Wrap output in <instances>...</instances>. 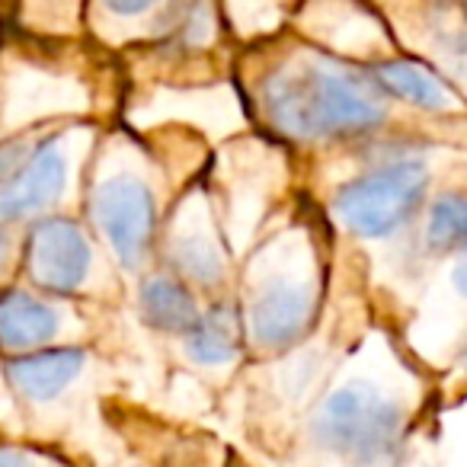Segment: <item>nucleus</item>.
<instances>
[{
	"label": "nucleus",
	"mask_w": 467,
	"mask_h": 467,
	"mask_svg": "<svg viewBox=\"0 0 467 467\" xmlns=\"http://www.w3.org/2000/svg\"><path fill=\"white\" fill-rule=\"evenodd\" d=\"M254 93L263 125L295 144L368 138L388 129L397 103L368 67L330 52L285 55Z\"/></svg>",
	"instance_id": "f257e3e1"
},
{
	"label": "nucleus",
	"mask_w": 467,
	"mask_h": 467,
	"mask_svg": "<svg viewBox=\"0 0 467 467\" xmlns=\"http://www.w3.org/2000/svg\"><path fill=\"white\" fill-rule=\"evenodd\" d=\"M311 445L339 467H407L410 413L375 381L352 378L311 410Z\"/></svg>",
	"instance_id": "f03ea898"
},
{
	"label": "nucleus",
	"mask_w": 467,
	"mask_h": 467,
	"mask_svg": "<svg viewBox=\"0 0 467 467\" xmlns=\"http://www.w3.org/2000/svg\"><path fill=\"white\" fill-rule=\"evenodd\" d=\"M432 161L422 150H390L365 163L333 192V218L358 241H390L422 214Z\"/></svg>",
	"instance_id": "7ed1b4c3"
},
{
	"label": "nucleus",
	"mask_w": 467,
	"mask_h": 467,
	"mask_svg": "<svg viewBox=\"0 0 467 467\" xmlns=\"http://www.w3.org/2000/svg\"><path fill=\"white\" fill-rule=\"evenodd\" d=\"M71 131H20L0 144V227L39 221L71 186Z\"/></svg>",
	"instance_id": "20e7f679"
},
{
	"label": "nucleus",
	"mask_w": 467,
	"mask_h": 467,
	"mask_svg": "<svg viewBox=\"0 0 467 467\" xmlns=\"http://www.w3.org/2000/svg\"><path fill=\"white\" fill-rule=\"evenodd\" d=\"M87 214L99 241L129 273L148 266L161 244V208L148 176L129 163H109L90 182Z\"/></svg>",
	"instance_id": "39448f33"
},
{
	"label": "nucleus",
	"mask_w": 467,
	"mask_h": 467,
	"mask_svg": "<svg viewBox=\"0 0 467 467\" xmlns=\"http://www.w3.org/2000/svg\"><path fill=\"white\" fill-rule=\"evenodd\" d=\"M244 343L260 356H282L311 337L320 311V285L295 263L263 266V275L237 301Z\"/></svg>",
	"instance_id": "423d86ee"
},
{
	"label": "nucleus",
	"mask_w": 467,
	"mask_h": 467,
	"mask_svg": "<svg viewBox=\"0 0 467 467\" xmlns=\"http://www.w3.org/2000/svg\"><path fill=\"white\" fill-rule=\"evenodd\" d=\"M20 266L29 288L55 298H74L97 282L99 250L80 221L46 214L29 224Z\"/></svg>",
	"instance_id": "0eeeda50"
},
{
	"label": "nucleus",
	"mask_w": 467,
	"mask_h": 467,
	"mask_svg": "<svg viewBox=\"0 0 467 467\" xmlns=\"http://www.w3.org/2000/svg\"><path fill=\"white\" fill-rule=\"evenodd\" d=\"M161 244L167 256L163 269L186 279L195 292H221L231 279V256L224 241L202 212H182L180 227L161 234Z\"/></svg>",
	"instance_id": "6e6552de"
},
{
	"label": "nucleus",
	"mask_w": 467,
	"mask_h": 467,
	"mask_svg": "<svg viewBox=\"0 0 467 467\" xmlns=\"http://www.w3.org/2000/svg\"><path fill=\"white\" fill-rule=\"evenodd\" d=\"M84 368L87 349L80 346H46L4 358V378L26 407H46L65 397L71 384L84 375Z\"/></svg>",
	"instance_id": "1a4fd4ad"
},
{
	"label": "nucleus",
	"mask_w": 467,
	"mask_h": 467,
	"mask_svg": "<svg viewBox=\"0 0 467 467\" xmlns=\"http://www.w3.org/2000/svg\"><path fill=\"white\" fill-rule=\"evenodd\" d=\"M65 330V311L55 295L36 292L29 285H14L0 292V356H23L55 346Z\"/></svg>",
	"instance_id": "9d476101"
},
{
	"label": "nucleus",
	"mask_w": 467,
	"mask_h": 467,
	"mask_svg": "<svg viewBox=\"0 0 467 467\" xmlns=\"http://www.w3.org/2000/svg\"><path fill=\"white\" fill-rule=\"evenodd\" d=\"M202 314L199 292L170 269L150 273L138 285V317L161 337L182 339Z\"/></svg>",
	"instance_id": "9b49d317"
},
{
	"label": "nucleus",
	"mask_w": 467,
	"mask_h": 467,
	"mask_svg": "<svg viewBox=\"0 0 467 467\" xmlns=\"http://www.w3.org/2000/svg\"><path fill=\"white\" fill-rule=\"evenodd\" d=\"M182 346H186L189 362L202 365V368H224V365H231L234 358L241 356L244 346H247L244 343L237 298H218L202 307L192 330L182 337Z\"/></svg>",
	"instance_id": "f8f14e48"
},
{
	"label": "nucleus",
	"mask_w": 467,
	"mask_h": 467,
	"mask_svg": "<svg viewBox=\"0 0 467 467\" xmlns=\"http://www.w3.org/2000/svg\"><path fill=\"white\" fill-rule=\"evenodd\" d=\"M368 71L375 80L397 99V103L416 106L422 112H451L454 93L439 71L416 58H381L371 61Z\"/></svg>",
	"instance_id": "ddd939ff"
},
{
	"label": "nucleus",
	"mask_w": 467,
	"mask_h": 467,
	"mask_svg": "<svg viewBox=\"0 0 467 467\" xmlns=\"http://www.w3.org/2000/svg\"><path fill=\"white\" fill-rule=\"evenodd\" d=\"M420 250L432 260L467 254V186L435 192L420 214Z\"/></svg>",
	"instance_id": "4468645a"
},
{
	"label": "nucleus",
	"mask_w": 467,
	"mask_h": 467,
	"mask_svg": "<svg viewBox=\"0 0 467 467\" xmlns=\"http://www.w3.org/2000/svg\"><path fill=\"white\" fill-rule=\"evenodd\" d=\"M97 4L109 20H141V16H148L150 10L170 4V0H97Z\"/></svg>",
	"instance_id": "2eb2a0df"
},
{
	"label": "nucleus",
	"mask_w": 467,
	"mask_h": 467,
	"mask_svg": "<svg viewBox=\"0 0 467 467\" xmlns=\"http://www.w3.org/2000/svg\"><path fill=\"white\" fill-rule=\"evenodd\" d=\"M0 467H55L20 445H0Z\"/></svg>",
	"instance_id": "dca6fc26"
},
{
	"label": "nucleus",
	"mask_w": 467,
	"mask_h": 467,
	"mask_svg": "<svg viewBox=\"0 0 467 467\" xmlns=\"http://www.w3.org/2000/svg\"><path fill=\"white\" fill-rule=\"evenodd\" d=\"M10 263H14V241H10L7 227H0V279H4Z\"/></svg>",
	"instance_id": "f3484780"
},
{
	"label": "nucleus",
	"mask_w": 467,
	"mask_h": 467,
	"mask_svg": "<svg viewBox=\"0 0 467 467\" xmlns=\"http://www.w3.org/2000/svg\"><path fill=\"white\" fill-rule=\"evenodd\" d=\"M451 282H454V288H458L461 298L467 301V254H461V256H458V263H454Z\"/></svg>",
	"instance_id": "a211bd4d"
},
{
	"label": "nucleus",
	"mask_w": 467,
	"mask_h": 467,
	"mask_svg": "<svg viewBox=\"0 0 467 467\" xmlns=\"http://www.w3.org/2000/svg\"><path fill=\"white\" fill-rule=\"evenodd\" d=\"M461 368L467 371V346H464V352H461Z\"/></svg>",
	"instance_id": "6ab92c4d"
}]
</instances>
